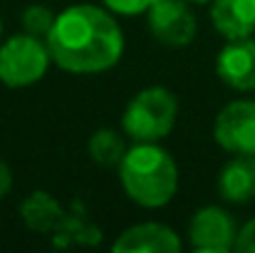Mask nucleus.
I'll list each match as a JSON object with an SVG mask.
<instances>
[{"label":"nucleus","mask_w":255,"mask_h":253,"mask_svg":"<svg viewBox=\"0 0 255 253\" xmlns=\"http://www.w3.org/2000/svg\"><path fill=\"white\" fill-rule=\"evenodd\" d=\"M211 22L226 40L255 32V0H211Z\"/></svg>","instance_id":"10"},{"label":"nucleus","mask_w":255,"mask_h":253,"mask_svg":"<svg viewBox=\"0 0 255 253\" xmlns=\"http://www.w3.org/2000/svg\"><path fill=\"white\" fill-rule=\"evenodd\" d=\"M216 75L221 82L238 92L255 89V40L238 37L228 40L216 57Z\"/></svg>","instance_id":"8"},{"label":"nucleus","mask_w":255,"mask_h":253,"mask_svg":"<svg viewBox=\"0 0 255 253\" xmlns=\"http://www.w3.org/2000/svg\"><path fill=\"white\" fill-rule=\"evenodd\" d=\"M154 0H102V5L107 10H112L114 15H124V17H134L141 15L151 7Z\"/></svg>","instance_id":"15"},{"label":"nucleus","mask_w":255,"mask_h":253,"mask_svg":"<svg viewBox=\"0 0 255 253\" xmlns=\"http://www.w3.org/2000/svg\"><path fill=\"white\" fill-rule=\"evenodd\" d=\"M55 17H57V12H52L47 5H27L20 15V25L25 32L45 40L55 25Z\"/></svg>","instance_id":"14"},{"label":"nucleus","mask_w":255,"mask_h":253,"mask_svg":"<svg viewBox=\"0 0 255 253\" xmlns=\"http://www.w3.org/2000/svg\"><path fill=\"white\" fill-rule=\"evenodd\" d=\"M20 219L32 234H55L65 219V211L47 191H32L20 204Z\"/></svg>","instance_id":"12"},{"label":"nucleus","mask_w":255,"mask_h":253,"mask_svg":"<svg viewBox=\"0 0 255 253\" xmlns=\"http://www.w3.org/2000/svg\"><path fill=\"white\" fill-rule=\"evenodd\" d=\"M124 194L141 209H161L178 191V167L159 142H134L119 162Z\"/></svg>","instance_id":"2"},{"label":"nucleus","mask_w":255,"mask_h":253,"mask_svg":"<svg viewBox=\"0 0 255 253\" xmlns=\"http://www.w3.org/2000/svg\"><path fill=\"white\" fill-rule=\"evenodd\" d=\"M146 22L151 35L169 45V47H186L196 40V15L188 0H154L146 10Z\"/></svg>","instance_id":"6"},{"label":"nucleus","mask_w":255,"mask_h":253,"mask_svg":"<svg viewBox=\"0 0 255 253\" xmlns=\"http://www.w3.org/2000/svg\"><path fill=\"white\" fill-rule=\"evenodd\" d=\"M178 117V99L169 87L154 84L136 92L122 114V129L131 142H161Z\"/></svg>","instance_id":"3"},{"label":"nucleus","mask_w":255,"mask_h":253,"mask_svg":"<svg viewBox=\"0 0 255 253\" xmlns=\"http://www.w3.org/2000/svg\"><path fill=\"white\" fill-rule=\"evenodd\" d=\"M10 189H12V171L5 162H0V199L7 196Z\"/></svg>","instance_id":"17"},{"label":"nucleus","mask_w":255,"mask_h":253,"mask_svg":"<svg viewBox=\"0 0 255 253\" xmlns=\"http://www.w3.org/2000/svg\"><path fill=\"white\" fill-rule=\"evenodd\" d=\"M50 65L52 55L42 37L22 30L0 42V82L5 87H30L40 82Z\"/></svg>","instance_id":"4"},{"label":"nucleus","mask_w":255,"mask_h":253,"mask_svg":"<svg viewBox=\"0 0 255 253\" xmlns=\"http://www.w3.org/2000/svg\"><path fill=\"white\" fill-rule=\"evenodd\" d=\"M87 152L92 157L94 164H102V167H119L122 157L127 154V142L124 137L117 132V129H97L89 142H87Z\"/></svg>","instance_id":"13"},{"label":"nucleus","mask_w":255,"mask_h":253,"mask_svg":"<svg viewBox=\"0 0 255 253\" xmlns=\"http://www.w3.org/2000/svg\"><path fill=\"white\" fill-rule=\"evenodd\" d=\"M188 239L193 251L201 253H228L236 251L238 224L231 211L221 206H203L191 216Z\"/></svg>","instance_id":"7"},{"label":"nucleus","mask_w":255,"mask_h":253,"mask_svg":"<svg viewBox=\"0 0 255 253\" xmlns=\"http://www.w3.org/2000/svg\"><path fill=\"white\" fill-rule=\"evenodd\" d=\"M45 42L52 62L72 75L112 70L124 55V32L114 12L92 2H77L57 12Z\"/></svg>","instance_id":"1"},{"label":"nucleus","mask_w":255,"mask_h":253,"mask_svg":"<svg viewBox=\"0 0 255 253\" xmlns=\"http://www.w3.org/2000/svg\"><path fill=\"white\" fill-rule=\"evenodd\" d=\"M236 251L238 253H255V216L238 229L236 239Z\"/></svg>","instance_id":"16"},{"label":"nucleus","mask_w":255,"mask_h":253,"mask_svg":"<svg viewBox=\"0 0 255 253\" xmlns=\"http://www.w3.org/2000/svg\"><path fill=\"white\" fill-rule=\"evenodd\" d=\"M188 2H211V0H188Z\"/></svg>","instance_id":"18"},{"label":"nucleus","mask_w":255,"mask_h":253,"mask_svg":"<svg viewBox=\"0 0 255 253\" xmlns=\"http://www.w3.org/2000/svg\"><path fill=\"white\" fill-rule=\"evenodd\" d=\"M0 35H2V25H0Z\"/></svg>","instance_id":"19"},{"label":"nucleus","mask_w":255,"mask_h":253,"mask_svg":"<svg viewBox=\"0 0 255 253\" xmlns=\"http://www.w3.org/2000/svg\"><path fill=\"white\" fill-rule=\"evenodd\" d=\"M218 194L228 204H248L255 199V157L233 154L218 174Z\"/></svg>","instance_id":"11"},{"label":"nucleus","mask_w":255,"mask_h":253,"mask_svg":"<svg viewBox=\"0 0 255 253\" xmlns=\"http://www.w3.org/2000/svg\"><path fill=\"white\" fill-rule=\"evenodd\" d=\"M114 253H176L181 251V239L176 236V231L156 224V221H146V224H136L129 226L127 231H122L117 236V241L112 244Z\"/></svg>","instance_id":"9"},{"label":"nucleus","mask_w":255,"mask_h":253,"mask_svg":"<svg viewBox=\"0 0 255 253\" xmlns=\"http://www.w3.org/2000/svg\"><path fill=\"white\" fill-rule=\"evenodd\" d=\"M213 139L228 154L255 157V99H233L213 119Z\"/></svg>","instance_id":"5"}]
</instances>
